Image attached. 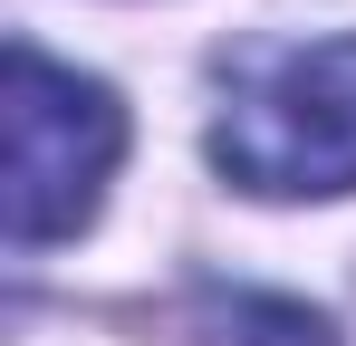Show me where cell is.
<instances>
[{
  "label": "cell",
  "mask_w": 356,
  "mask_h": 346,
  "mask_svg": "<svg viewBox=\"0 0 356 346\" xmlns=\"http://www.w3.org/2000/svg\"><path fill=\"white\" fill-rule=\"evenodd\" d=\"M212 164L260 202L356 192V39H298L232 67Z\"/></svg>",
  "instance_id": "1"
},
{
  "label": "cell",
  "mask_w": 356,
  "mask_h": 346,
  "mask_svg": "<svg viewBox=\"0 0 356 346\" xmlns=\"http://www.w3.org/2000/svg\"><path fill=\"white\" fill-rule=\"evenodd\" d=\"M125 164V106L116 87L77 77L58 58H39L29 39L0 67V192H10V240L49 250L67 231L97 222L106 183Z\"/></svg>",
  "instance_id": "2"
}]
</instances>
